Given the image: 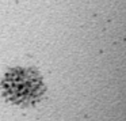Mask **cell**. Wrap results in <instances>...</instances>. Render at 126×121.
Here are the masks:
<instances>
[{"label": "cell", "mask_w": 126, "mask_h": 121, "mask_svg": "<svg viewBox=\"0 0 126 121\" xmlns=\"http://www.w3.org/2000/svg\"><path fill=\"white\" fill-rule=\"evenodd\" d=\"M1 88L4 95L18 105L33 103L45 91L44 82L38 72L33 68L22 67L11 69L4 75Z\"/></svg>", "instance_id": "obj_1"}]
</instances>
